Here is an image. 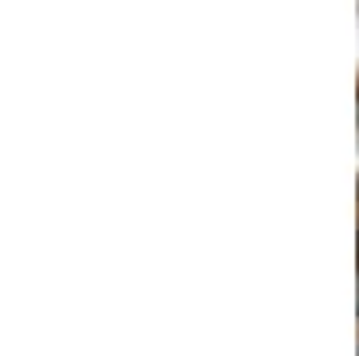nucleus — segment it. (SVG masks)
Here are the masks:
<instances>
[{"label": "nucleus", "instance_id": "obj_1", "mask_svg": "<svg viewBox=\"0 0 359 356\" xmlns=\"http://www.w3.org/2000/svg\"><path fill=\"white\" fill-rule=\"evenodd\" d=\"M355 317H359V291H355Z\"/></svg>", "mask_w": 359, "mask_h": 356}, {"label": "nucleus", "instance_id": "obj_2", "mask_svg": "<svg viewBox=\"0 0 359 356\" xmlns=\"http://www.w3.org/2000/svg\"><path fill=\"white\" fill-rule=\"evenodd\" d=\"M355 356H359V342H355Z\"/></svg>", "mask_w": 359, "mask_h": 356}]
</instances>
